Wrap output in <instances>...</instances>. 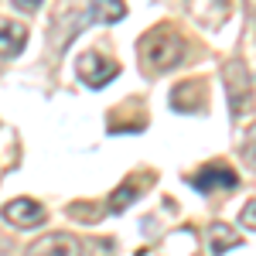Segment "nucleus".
<instances>
[{
    "label": "nucleus",
    "mask_w": 256,
    "mask_h": 256,
    "mask_svg": "<svg viewBox=\"0 0 256 256\" xmlns=\"http://www.w3.org/2000/svg\"><path fill=\"white\" fill-rule=\"evenodd\" d=\"M137 52H140L144 68H147L150 76H164V72H171V68L181 65L188 44H184V38L178 34L171 24H160V28H150V31L140 38Z\"/></svg>",
    "instance_id": "obj_1"
},
{
    "label": "nucleus",
    "mask_w": 256,
    "mask_h": 256,
    "mask_svg": "<svg viewBox=\"0 0 256 256\" xmlns=\"http://www.w3.org/2000/svg\"><path fill=\"white\" fill-rule=\"evenodd\" d=\"M222 86H226V96H229V113L232 120L246 116L250 106H253V79H250V68L242 58H229L222 65Z\"/></svg>",
    "instance_id": "obj_2"
},
{
    "label": "nucleus",
    "mask_w": 256,
    "mask_h": 256,
    "mask_svg": "<svg viewBox=\"0 0 256 256\" xmlns=\"http://www.w3.org/2000/svg\"><path fill=\"white\" fill-rule=\"evenodd\" d=\"M76 76H79L89 89H102L120 76V65L110 58H102L99 52H82L76 58Z\"/></svg>",
    "instance_id": "obj_3"
},
{
    "label": "nucleus",
    "mask_w": 256,
    "mask_h": 256,
    "mask_svg": "<svg viewBox=\"0 0 256 256\" xmlns=\"http://www.w3.org/2000/svg\"><path fill=\"white\" fill-rule=\"evenodd\" d=\"M239 184V174L229 168V164H205V168H198L195 174H192V188H198L202 195H216V192H229V188H236Z\"/></svg>",
    "instance_id": "obj_4"
},
{
    "label": "nucleus",
    "mask_w": 256,
    "mask_h": 256,
    "mask_svg": "<svg viewBox=\"0 0 256 256\" xmlns=\"http://www.w3.org/2000/svg\"><path fill=\"white\" fill-rule=\"evenodd\" d=\"M0 216L7 218L10 226H18V229H34V226H41L48 218V212L41 208L34 198H14V202H7L0 208Z\"/></svg>",
    "instance_id": "obj_5"
},
{
    "label": "nucleus",
    "mask_w": 256,
    "mask_h": 256,
    "mask_svg": "<svg viewBox=\"0 0 256 256\" xmlns=\"http://www.w3.org/2000/svg\"><path fill=\"white\" fill-rule=\"evenodd\" d=\"M82 253V242L68 232H52V236H41L34 239L24 256H79Z\"/></svg>",
    "instance_id": "obj_6"
},
{
    "label": "nucleus",
    "mask_w": 256,
    "mask_h": 256,
    "mask_svg": "<svg viewBox=\"0 0 256 256\" xmlns=\"http://www.w3.org/2000/svg\"><path fill=\"white\" fill-rule=\"evenodd\" d=\"M184 7L202 28H222L232 10V0H184Z\"/></svg>",
    "instance_id": "obj_7"
},
{
    "label": "nucleus",
    "mask_w": 256,
    "mask_h": 256,
    "mask_svg": "<svg viewBox=\"0 0 256 256\" xmlns=\"http://www.w3.org/2000/svg\"><path fill=\"white\" fill-rule=\"evenodd\" d=\"M205 86L198 79L192 82H178L174 89H171V110L174 113H198L202 106H205V92H202Z\"/></svg>",
    "instance_id": "obj_8"
},
{
    "label": "nucleus",
    "mask_w": 256,
    "mask_h": 256,
    "mask_svg": "<svg viewBox=\"0 0 256 256\" xmlns=\"http://www.w3.org/2000/svg\"><path fill=\"white\" fill-rule=\"evenodd\" d=\"M28 44V28L18 20H4L0 18V58H14L24 52Z\"/></svg>",
    "instance_id": "obj_9"
},
{
    "label": "nucleus",
    "mask_w": 256,
    "mask_h": 256,
    "mask_svg": "<svg viewBox=\"0 0 256 256\" xmlns=\"http://www.w3.org/2000/svg\"><path fill=\"white\" fill-rule=\"evenodd\" d=\"M150 184V178H126L123 184H120L116 192L110 195V212H123L130 202H137L140 198V192Z\"/></svg>",
    "instance_id": "obj_10"
},
{
    "label": "nucleus",
    "mask_w": 256,
    "mask_h": 256,
    "mask_svg": "<svg viewBox=\"0 0 256 256\" xmlns=\"http://www.w3.org/2000/svg\"><path fill=\"white\" fill-rule=\"evenodd\" d=\"M239 242V232L236 229H229L226 222H212V229H208V250H212V256H222L229 253V250H236Z\"/></svg>",
    "instance_id": "obj_11"
},
{
    "label": "nucleus",
    "mask_w": 256,
    "mask_h": 256,
    "mask_svg": "<svg viewBox=\"0 0 256 256\" xmlns=\"http://www.w3.org/2000/svg\"><path fill=\"white\" fill-rule=\"evenodd\" d=\"M123 18H126V4L123 0H89V20L116 24Z\"/></svg>",
    "instance_id": "obj_12"
},
{
    "label": "nucleus",
    "mask_w": 256,
    "mask_h": 256,
    "mask_svg": "<svg viewBox=\"0 0 256 256\" xmlns=\"http://www.w3.org/2000/svg\"><path fill=\"white\" fill-rule=\"evenodd\" d=\"M239 158H242L246 168H253V171H256V123L246 130V137H242V144H239Z\"/></svg>",
    "instance_id": "obj_13"
},
{
    "label": "nucleus",
    "mask_w": 256,
    "mask_h": 256,
    "mask_svg": "<svg viewBox=\"0 0 256 256\" xmlns=\"http://www.w3.org/2000/svg\"><path fill=\"white\" fill-rule=\"evenodd\" d=\"M239 226H242V229H253V232H256V198L242 205V212H239Z\"/></svg>",
    "instance_id": "obj_14"
},
{
    "label": "nucleus",
    "mask_w": 256,
    "mask_h": 256,
    "mask_svg": "<svg viewBox=\"0 0 256 256\" xmlns=\"http://www.w3.org/2000/svg\"><path fill=\"white\" fill-rule=\"evenodd\" d=\"M14 7H18V10H28V14H31V10H38V7H41V0H14Z\"/></svg>",
    "instance_id": "obj_15"
},
{
    "label": "nucleus",
    "mask_w": 256,
    "mask_h": 256,
    "mask_svg": "<svg viewBox=\"0 0 256 256\" xmlns=\"http://www.w3.org/2000/svg\"><path fill=\"white\" fill-rule=\"evenodd\" d=\"M246 7H250V14H253V20H256V0H246Z\"/></svg>",
    "instance_id": "obj_16"
}]
</instances>
